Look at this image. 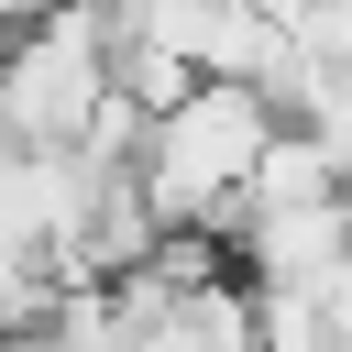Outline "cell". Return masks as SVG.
Wrapping results in <instances>:
<instances>
[{"mask_svg": "<svg viewBox=\"0 0 352 352\" xmlns=\"http://www.w3.org/2000/svg\"><path fill=\"white\" fill-rule=\"evenodd\" d=\"M286 132V110L264 99V88H231V77H198L176 110H154L143 121V198H154V220L165 231H242V198H253V165H264V143Z\"/></svg>", "mask_w": 352, "mask_h": 352, "instance_id": "cell-1", "label": "cell"}, {"mask_svg": "<svg viewBox=\"0 0 352 352\" xmlns=\"http://www.w3.org/2000/svg\"><path fill=\"white\" fill-rule=\"evenodd\" d=\"M110 99H121V66H110L99 0H55L0 44V143L11 154H88Z\"/></svg>", "mask_w": 352, "mask_h": 352, "instance_id": "cell-2", "label": "cell"}, {"mask_svg": "<svg viewBox=\"0 0 352 352\" xmlns=\"http://www.w3.org/2000/svg\"><path fill=\"white\" fill-rule=\"evenodd\" d=\"M231 253H242V286L253 297L264 286H341L352 275V187L297 198V209H253L231 231Z\"/></svg>", "mask_w": 352, "mask_h": 352, "instance_id": "cell-3", "label": "cell"}]
</instances>
